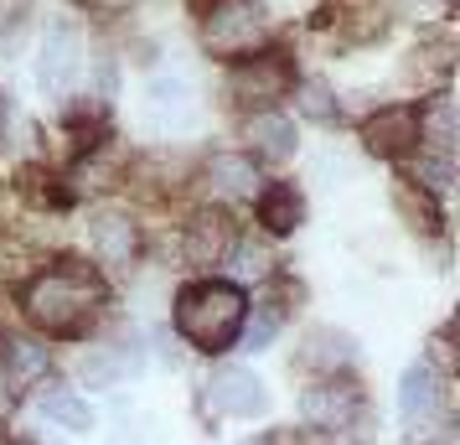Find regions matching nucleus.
Returning a JSON list of instances; mask_svg holds the SVG:
<instances>
[{
  "label": "nucleus",
  "instance_id": "20",
  "mask_svg": "<svg viewBox=\"0 0 460 445\" xmlns=\"http://www.w3.org/2000/svg\"><path fill=\"white\" fill-rule=\"evenodd\" d=\"M394 202H398V212H403L414 228H435V223H439L435 208H429L424 197H414V187H409V182H398V187H394Z\"/></svg>",
  "mask_w": 460,
  "mask_h": 445
},
{
  "label": "nucleus",
  "instance_id": "14",
  "mask_svg": "<svg viewBox=\"0 0 460 445\" xmlns=\"http://www.w3.org/2000/svg\"><path fill=\"white\" fill-rule=\"evenodd\" d=\"M42 414L47 420H58L63 430H88V424H93V409H88L73 388H58V383H47L42 388Z\"/></svg>",
  "mask_w": 460,
  "mask_h": 445
},
{
  "label": "nucleus",
  "instance_id": "28",
  "mask_svg": "<svg viewBox=\"0 0 460 445\" xmlns=\"http://www.w3.org/2000/svg\"><path fill=\"white\" fill-rule=\"evenodd\" d=\"M0 337H5V332H0Z\"/></svg>",
  "mask_w": 460,
  "mask_h": 445
},
{
  "label": "nucleus",
  "instance_id": "13",
  "mask_svg": "<svg viewBox=\"0 0 460 445\" xmlns=\"http://www.w3.org/2000/svg\"><path fill=\"white\" fill-rule=\"evenodd\" d=\"M243 135H249L253 150H259V156H270V161L295 156V125H290V120H279V114H253L249 125H243Z\"/></svg>",
  "mask_w": 460,
  "mask_h": 445
},
{
  "label": "nucleus",
  "instance_id": "15",
  "mask_svg": "<svg viewBox=\"0 0 460 445\" xmlns=\"http://www.w3.org/2000/svg\"><path fill=\"white\" fill-rule=\"evenodd\" d=\"M300 197H295V187H285V182H279V187H270L264 191V202H259V218H264V228H270V234H290L295 223H300Z\"/></svg>",
  "mask_w": 460,
  "mask_h": 445
},
{
  "label": "nucleus",
  "instance_id": "3",
  "mask_svg": "<svg viewBox=\"0 0 460 445\" xmlns=\"http://www.w3.org/2000/svg\"><path fill=\"white\" fill-rule=\"evenodd\" d=\"M202 42L217 58H249L264 42V11L253 0H212L208 22H202Z\"/></svg>",
  "mask_w": 460,
  "mask_h": 445
},
{
  "label": "nucleus",
  "instance_id": "21",
  "mask_svg": "<svg viewBox=\"0 0 460 445\" xmlns=\"http://www.w3.org/2000/svg\"><path fill=\"white\" fill-rule=\"evenodd\" d=\"M47 368V347L37 342H11V378H37Z\"/></svg>",
  "mask_w": 460,
  "mask_h": 445
},
{
  "label": "nucleus",
  "instance_id": "25",
  "mask_svg": "<svg viewBox=\"0 0 460 445\" xmlns=\"http://www.w3.org/2000/svg\"><path fill=\"white\" fill-rule=\"evenodd\" d=\"M238 259H243V264H238V275H243V280H249V275H270V254H264L259 244H249Z\"/></svg>",
  "mask_w": 460,
  "mask_h": 445
},
{
  "label": "nucleus",
  "instance_id": "10",
  "mask_svg": "<svg viewBox=\"0 0 460 445\" xmlns=\"http://www.w3.org/2000/svg\"><path fill=\"white\" fill-rule=\"evenodd\" d=\"M93 249L104 264H129L135 249H140V234H135V218L119 208H104L93 218Z\"/></svg>",
  "mask_w": 460,
  "mask_h": 445
},
{
  "label": "nucleus",
  "instance_id": "4",
  "mask_svg": "<svg viewBox=\"0 0 460 445\" xmlns=\"http://www.w3.org/2000/svg\"><path fill=\"white\" fill-rule=\"evenodd\" d=\"M78 67H84V31L73 22H58L42 42V63H37V78H42L47 93H67L78 84Z\"/></svg>",
  "mask_w": 460,
  "mask_h": 445
},
{
  "label": "nucleus",
  "instance_id": "26",
  "mask_svg": "<svg viewBox=\"0 0 460 445\" xmlns=\"http://www.w3.org/2000/svg\"><path fill=\"white\" fill-rule=\"evenodd\" d=\"M5 114H11V104H5V93H0V129H5Z\"/></svg>",
  "mask_w": 460,
  "mask_h": 445
},
{
  "label": "nucleus",
  "instance_id": "1",
  "mask_svg": "<svg viewBox=\"0 0 460 445\" xmlns=\"http://www.w3.org/2000/svg\"><path fill=\"white\" fill-rule=\"evenodd\" d=\"M104 300V285L84 264H58L26 285V316L42 332H78Z\"/></svg>",
  "mask_w": 460,
  "mask_h": 445
},
{
  "label": "nucleus",
  "instance_id": "27",
  "mask_svg": "<svg viewBox=\"0 0 460 445\" xmlns=\"http://www.w3.org/2000/svg\"><path fill=\"white\" fill-rule=\"evenodd\" d=\"M0 445H11V441H5V430H0Z\"/></svg>",
  "mask_w": 460,
  "mask_h": 445
},
{
  "label": "nucleus",
  "instance_id": "7",
  "mask_svg": "<svg viewBox=\"0 0 460 445\" xmlns=\"http://www.w3.org/2000/svg\"><path fill=\"white\" fill-rule=\"evenodd\" d=\"M233 254V223L223 212H197L187 223V259L197 270H217Z\"/></svg>",
  "mask_w": 460,
  "mask_h": 445
},
{
  "label": "nucleus",
  "instance_id": "23",
  "mask_svg": "<svg viewBox=\"0 0 460 445\" xmlns=\"http://www.w3.org/2000/svg\"><path fill=\"white\" fill-rule=\"evenodd\" d=\"M279 316H285V311H279L274 300H264V306H259V316L249 321V347H264V342L279 332Z\"/></svg>",
  "mask_w": 460,
  "mask_h": 445
},
{
  "label": "nucleus",
  "instance_id": "11",
  "mask_svg": "<svg viewBox=\"0 0 460 445\" xmlns=\"http://www.w3.org/2000/svg\"><path fill=\"white\" fill-rule=\"evenodd\" d=\"M398 414H403V424H414V430L439 414V378H435V368L414 362V368L403 373V388H398Z\"/></svg>",
  "mask_w": 460,
  "mask_h": 445
},
{
  "label": "nucleus",
  "instance_id": "18",
  "mask_svg": "<svg viewBox=\"0 0 460 445\" xmlns=\"http://www.w3.org/2000/svg\"><path fill=\"white\" fill-rule=\"evenodd\" d=\"M187 114H191V104H187V88L181 84H155L150 88V120H155V125H171V120L181 125Z\"/></svg>",
  "mask_w": 460,
  "mask_h": 445
},
{
  "label": "nucleus",
  "instance_id": "8",
  "mask_svg": "<svg viewBox=\"0 0 460 445\" xmlns=\"http://www.w3.org/2000/svg\"><path fill=\"white\" fill-rule=\"evenodd\" d=\"M419 135H424V120H419L414 109H383V114H373L362 125V140H367L373 156H403Z\"/></svg>",
  "mask_w": 460,
  "mask_h": 445
},
{
  "label": "nucleus",
  "instance_id": "19",
  "mask_svg": "<svg viewBox=\"0 0 460 445\" xmlns=\"http://www.w3.org/2000/svg\"><path fill=\"white\" fill-rule=\"evenodd\" d=\"M295 104H300L305 120H321V125L336 120V99H332V88H326V84H300V88H295Z\"/></svg>",
  "mask_w": 460,
  "mask_h": 445
},
{
  "label": "nucleus",
  "instance_id": "24",
  "mask_svg": "<svg viewBox=\"0 0 460 445\" xmlns=\"http://www.w3.org/2000/svg\"><path fill=\"white\" fill-rule=\"evenodd\" d=\"M419 182L429 191H445L450 187V156H424V161H419Z\"/></svg>",
  "mask_w": 460,
  "mask_h": 445
},
{
  "label": "nucleus",
  "instance_id": "2",
  "mask_svg": "<svg viewBox=\"0 0 460 445\" xmlns=\"http://www.w3.org/2000/svg\"><path fill=\"white\" fill-rule=\"evenodd\" d=\"M176 326H181V337L191 347H202V352H223L233 337H238V326H243V296L233 290V285H191L181 290L176 300Z\"/></svg>",
  "mask_w": 460,
  "mask_h": 445
},
{
  "label": "nucleus",
  "instance_id": "16",
  "mask_svg": "<svg viewBox=\"0 0 460 445\" xmlns=\"http://www.w3.org/2000/svg\"><path fill=\"white\" fill-rule=\"evenodd\" d=\"M119 373H125V358L109 352V347H88V358L78 362V378H84L88 388H109Z\"/></svg>",
  "mask_w": 460,
  "mask_h": 445
},
{
  "label": "nucleus",
  "instance_id": "17",
  "mask_svg": "<svg viewBox=\"0 0 460 445\" xmlns=\"http://www.w3.org/2000/svg\"><path fill=\"white\" fill-rule=\"evenodd\" d=\"M305 362H315V368H347L352 362V337L347 332H315Z\"/></svg>",
  "mask_w": 460,
  "mask_h": 445
},
{
  "label": "nucleus",
  "instance_id": "22",
  "mask_svg": "<svg viewBox=\"0 0 460 445\" xmlns=\"http://www.w3.org/2000/svg\"><path fill=\"white\" fill-rule=\"evenodd\" d=\"M429 135H435V156H450V135H456V109H450V99H439L429 109Z\"/></svg>",
  "mask_w": 460,
  "mask_h": 445
},
{
  "label": "nucleus",
  "instance_id": "5",
  "mask_svg": "<svg viewBox=\"0 0 460 445\" xmlns=\"http://www.w3.org/2000/svg\"><path fill=\"white\" fill-rule=\"evenodd\" d=\"M228 93L238 104H274V99L290 93V67L279 63V58H243V63L233 67Z\"/></svg>",
  "mask_w": 460,
  "mask_h": 445
},
{
  "label": "nucleus",
  "instance_id": "9",
  "mask_svg": "<svg viewBox=\"0 0 460 445\" xmlns=\"http://www.w3.org/2000/svg\"><path fill=\"white\" fill-rule=\"evenodd\" d=\"M300 414H305L315 430H341V424L357 414V388L352 383H321V388H305Z\"/></svg>",
  "mask_w": 460,
  "mask_h": 445
},
{
  "label": "nucleus",
  "instance_id": "12",
  "mask_svg": "<svg viewBox=\"0 0 460 445\" xmlns=\"http://www.w3.org/2000/svg\"><path fill=\"white\" fill-rule=\"evenodd\" d=\"M208 182H212V191L253 197V191H259V166H253L249 156H212L208 161Z\"/></svg>",
  "mask_w": 460,
  "mask_h": 445
},
{
  "label": "nucleus",
  "instance_id": "6",
  "mask_svg": "<svg viewBox=\"0 0 460 445\" xmlns=\"http://www.w3.org/2000/svg\"><path fill=\"white\" fill-rule=\"evenodd\" d=\"M208 404L217 414H243V420H253V414H264L270 394H264V383L253 378L249 368H217L208 378Z\"/></svg>",
  "mask_w": 460,
  "mask_h": 445
}]
</instances>
